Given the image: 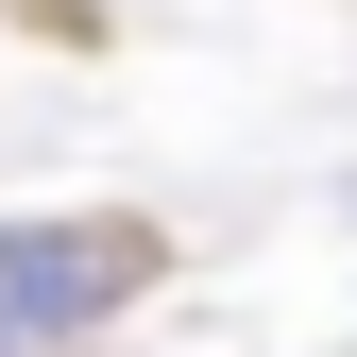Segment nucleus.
Here are the masks:
<instances>
[{
  "label": "nucleus",
  "mask_w": 357,
  "mask_h": 357,
  "mask_svg": "<svg viewBox=\"0 0 357 357\" xmlns=\"http://www.w3.org/2000/svg\"><path fill=\"white\" fill-rule=\"evenodd\" d=\"M137 289H153V221H0V324L17 340H68Z\"/></svg>",
  "instance_id": "1"
},
{
  "label": "nucleus",
  "mask_w": 357,
  "mask_h": 357,
  "mask_svg": "<svg viewBox=\"0 0 357 357\" xmlns=\"http://www.w3.org/2000/svg\"><path fill=\"white\" fill-rule=\"evenodd\" d=\"M17 17H52V34H85V17H102V0H17Z\"/></svg>",
  "instance_id": "2"
}]
</instances>
